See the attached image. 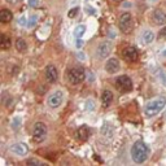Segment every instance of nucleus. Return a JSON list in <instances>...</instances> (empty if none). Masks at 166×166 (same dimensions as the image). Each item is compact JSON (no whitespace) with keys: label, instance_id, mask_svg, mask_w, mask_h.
Listing matches in <instances>:
<instances>
[{"label":"nucleus","instance_id":"nucleus-1","mask_svg":"<svg viewBox=\"0 0 166 166\" xmlns=\"http://www.w3.org/2000/svg\"><path fill=\"white\" fill-rule=\"evenodd\" d=\"M149 157V148L144 141H135L131 147V158L135 164H143Z\"/></svg>","mask_w":166,"mask_h":166},{"label":"nucleus","instance_id":"nucleus-2","mask_svg":"<svg viewBox=\"0 0 166 166\" xmlns=\"http://www.w3.org/2000/svg\"><path fill=\"white\" fill-rule=\"evenodd\" d=\"M166 105V99L165 97H156V99L151 100L147 103V105L144 107V113L147 117H153L156 114H158L164 109Z\"/></svg>","mask_w":166,"mask_h":166},{"label":"nucleus","instance_id":"nucleus-3","mask_svg":"<svg viewBox=\"0 0 166 166\" xmlns=\"http://www.w3.org/2000/svg\"><path fill=\"white\" fill-rule=\"evenodd\" d=\"M67 80L70 84H79L83 82L86 78V73L82 67H73V69L67 70Z\"/></svg>","mask_w":166,"mask_h":166},{"label":"nucleus","instance_id":"nucleus-4","mask_svg":"<svg viewBox=\"0 0 166 166\" xmlns=\"http://www.w3.org/2000/svg\"><path fill=\"white\" fill-rule=\"evenodd\" d=\"M47 136V126L43 122H36L33 128V139L36 143H42Z\"/></svg>","mask_w":166,"mask_h":166},{"label":"nucleus","instance_id":"nucleus-5","mask_svg":"<svg viewBox=\"0 0 166 166\" xmlns=\"http://www.w3.org/2000/svg\"><path fill=\"white\" fill-rule=\"evenodd\" d=\"M64 101V92L60 90L55 91V92H52L48 96V99H47V104H48L49 108H52V109H56V108H59L61 104H62Z\"/></svg>","mask_w":166,"mask_h":166},{"label":"nucleus","instance_id":"nucleus-6","mask_svg":"<svg viewBox=\"0 0 166 166\" xmlns=\"http://www.w3.org/2000/svg\"><path fill=\"white\" fill-rule=\"evenodd\" d=\"M118 26H120V30L123 33H130L131 29H133V17L128 12L121 14L120 21H118Z\"/></svg>","mask_w":166,"mask_h":166},{"label":"nucleus","instance_id":"nucleus-7","mask_svg":"<svg viewBox=\"0 0 166 166\" xmlns=\"http://www.w3.org/2000/svg\"><path fill=\"white\" fill-rule=\"evenodd\" d=\"M116 87L121 92H128L133 90V80L127 75H121L116 79Z\"/></svg>","mask_w":166,"mask_h":166},{"label":"nucleus","instance_id":"nucleus-8","mask_svg":"<svg viewBox=\"0 0 166 166\" xmlns=\"http://www.w3.org/2000/svg\"><path fill=\"white\" fill-rule=\"evenodd\" d=\"M112 48H113L112 42H109V40L101 42L100 44L97 46V48H96V56L99 57V59H105V57H108L110 55Z\"/></svg>","mask_w":166,"mask_h":166},{"label":"nucleus","instance_id":"nucleus-9","mask_svg":"<svg viewBox=\"0 0 166 166\" xmlns=\"http://www.w3.org/2000/svg\"><path fill=\"white\" fill-rule=\"evenodd\" d=\"M122 57L125 59V61L127 62H135L139 57L138 49L135 47H126L123 51H122Z\"/></svg>","mask_w":166,"mask_h":166},{"label":"nucleus","instance_id":"nucleus-10","mask_svg":"<svg viewBox=\"0 0 166 166\" xmlns=\"http://www.w3.org/2000/svg\"><path fill=\"white\" fill-rule=\"evenodd\" d=\"M44 73H46V79L48 80V83H55L57 78H59V73H57L55 65H47Z\"/></svg>","mask_w":166,"mask_h":166},{"label":"nucleus","instance_id":"nucleus-11","mask_svg":"<svg viewBox=\"0 0 166 166\" xmlns=\"http://www.w3.org/2000/svg\"><path fill=\"white\" fill-rule=\"evenodd\" d=\"M9 151L17 156H25L29 152V147L25 143H16L9 148Z\"/></svg>","mask_w":166,"mask_h":166},{"label":"nucleus","instance_id":"nucleus-12","mask_svg":"<svg viewBox=\"0 0 166 166\" xmlns=\"http://www.w3.org/2000/svg\"><path fill=\"white\" fill-rule=\"evenodd\" d=\"M152 20L156 25H165L166 23V14L160 9H156L152 13Z\"/></svg>","mask_w":166,"mask_h":166},{"label":"nucleus","instance_id":"nucleus-13","mask_svg":"<svg viewBox=\"0 0 166 166\" xmlns=\"http://www.w3.org/2000/svg\"><path fill=\"white\" fill-rule=\"evenodd\" d=\"M105 70L108 73H116L120 70V61L117 59H109L105 64Z\"/></svg>","mask_w":166,"mask_h":166},{"label":"nucleus","instance_id":"nucleus-14","mask_svg":"<svg viewBox=\"0 0 166 166\" xmlns=\"http://www.w3.org/2000/svg\"><path fill=\"white\" fill-rule=\"evenodd\" d=\"M90 136V128L87 126H80L79 128L77 130V139L80 141H86Z\"/></svg>","mask_w":166,"mask_h":166},{"label":"nucleus","instance_id":"nucleus-15","mask_svg":"<svg viewBox=\"0 0 166 166\" xmlns=\"http://www.w3.org/2000/svg\"><path fill=\"white\" fill-rule=\"evenodd\" d=\"M112 100H113V94L109 90H104L103 95H101V101H103V105L104 107H109Z\"/></svg>","mask_w":166,"mask_h":166},{"label":"nucleus","instance_id":"nucleus-16","mask_svg":"<svg viewBox=\"0 0 166 166\" xmlns=\"http://www.w3.org/2000/svg\"><path fill=\"white\" fill-rule=\"evenodd\" d=\"M13 18V14L12 12L9 11V9H1V12H0V21H1L3 23H8L11 22Z\"/></svg>","mask_w":166,"mask_h":166},{"label":"nucleus","instance_id":"nucleus-17","mask_svg":"<svg viewBox=\"0 0 166 166\" xmlns=\"http://www.w3.org/2000/svg\"><path fill=\"white\" fill-rule=\"evenodd\" d=\"M154 40V34L151 30H145V31L141 34V42L145 43V44H151Z\"/></svg>","mask_w":166,"mask_h":166},{"label":"nucleus","instance_id":"nucleus-18","mask_svg":"<svg viewBox=\"0 0 166 166\" xmlns=\"http://www.w3.org/2000/svg\"><path fill=\"white\" fill-rule=\"evenodd\" d=\"M16 48L18 52H25V51L28 49V44H26V42L22 38H18L16 42Z\"/></svg>","mask_w":166,"mask_h":166},{"label":"nucleus","instance_id":"nucleus-19","mask_svg":"<svg viewBox=\"0 0 166 166\" xmlns=\"http://www.w3.org/2000/svg\"><path fill=\"white\" fill-rule=\"evenodd\" d=\"M86 33V26L84 25H78L75 29H74V36L75 38H82Z\"/></svg>","mask_w":166,"mask_h":166},{"label":"nucleus","instance_id":"nucleus-20","mask_svg":"<svg viewBox=\"0 0 166 166\" xmlns=\"http://www.w3.org/2000/svg\"><path fill=\"white\" fill-rule=\"evenodd\" d=\"M11 47V38H8L7 35L3 34L1 35V42H0V48L1 49H7Z\"/></svg>","mask_w":166,"mask_h":166},{"label":"nucleus","instance_id":"nucleus-21","mask_svg":"<svg viewBox=\"0 0 166 166\" xmlns=\"http://www.w3.org/2000/svg\"><path fill=\"white\" fill-rule=\"evenodd\" d=\"M78 12H79V7H74V8H72V9L69 11L67 16H69V18H74V17L78 14Z\"/></svg>","mask_w":166,"mask_h":166},{"label":"nucleus","instance_id":"nucleus-22","mask_svg":"<svg viewBox=\"0 0 166 166\" xmlns=\"http://www.w3.org/2000/svg\"><path fill=\"white\" fill-rule=\"evenodd\" d=\"M86 109L87 110H94L95 109V101L94 100L88 99V100L86 101Z\"/></svg>","mask_w":166,"mask_h":166},{"label":"nucleus","instance_id":"nucleus-23","mask_svg":"<svg viewBox=\"0 0 166 166\" xmlns=\"http://www.w3.org/2000/svg\"><path fill=\"white\" fill-rule=\"evenodd\" d=\"M158 39L160 40H166V26L160 30V33H158Z\"/></svg>","mask_w":166,"mask_h":166},{"label":"nucleus","instance_id":"nucleus-24","mask_svg":"<svg viewBox=\"0 0 166 166\" xmlns=\"http://www.w3.org/2000/svg\"><path fill=\"white\" fill-rule=\"evenodd\" d=\"M35 23H36V17L33 16V17H30V20H29V22L26 23V26H28V28H34Z\"/></svg>","mask_w":166,"mask_h":166},{"label":"nucleus","instance_id":"nucleus-25","mask_svg":"<svg viewBox=\"0 0 166 166\" xmlns=\"http://www.w3.org/2000/svg\"><path fill=\"white\" fill-rule=\"evenodd\" d=\"M26 165H40V161L35 160V158H29L26 160Z\"/></svg>","mask_w":166,"mask_h":166},{"label":"nucleus","instance_id":"nucleus-26","mask_svg":"<svg viewBox=\"0 0 166 166\" xmlns=\"http://www.w3.org/2000/svg\"><path fill=\"white\" fill-rule=\"evenodd\" d=\"M28 3H29L30 7H33V8H36V7L40 5V1H39V0H29Z\"/></svg>","mask_w":166,"mask_h":166},{"label":"nucleus","instance_id":"nucleus-27","mask_svg":"<svg viewBox=\"0 0 166 166\" xmlns=\"http://www.w3.org/2000/svg\"><path fill=\"white\" fill-rule=\"evenodd\" d=\"M75 46H77V48H82V47H83V40L80 39V38H77Z\"/></svg>","mask_w":166,"mask_h":166},{"label":"nucleus","instance_id":"nucleus-28","mask_svg":"<svg viewBox=\"0 0 166 166\" xmlns=\"http://www.w3.org/2000/svg\"><path fill=\"white\" fill-rule=\"evenodd\" d=\"M18 23L20 25H25V17H21V18L18 20Z\"/></svg>","mask_w":166,"mask_h":166},{"label":"nucleus","instance_id":"nucleus-29","mask_svg":"<svg viewBox=\"0 0 166 166\" xmlns=\"http://www.w3.org/2000/svg\"><path fill=\"white\" fill-rule=\"evenodd\" d=\"M114 1H121V0H114Z\"/></svg>","mask_w":166,"mask_h":166}]
</instances>
